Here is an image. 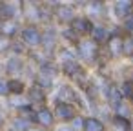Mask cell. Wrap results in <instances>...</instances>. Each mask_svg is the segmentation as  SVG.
Instances as JSON below:
<instances>
[{
    "label": "cell",
    "mask_w": 133,
    "mask_h": 131,
    "mask_svg": "<svg viewBox=\"0 0 133 131\" xmlns=\"http://www.w3.org/2000/svg\"><path fill=\"white\" fill-rule=\"evenodd\" d=\"M24 40H26L29 46H37V44H40L42 37H40V33H38L35 27H26V29H24Z\"/></svg>",
    "instance_id": "obj_1"
},
{
    "label": "cell",
    "mask_w": 133,
    "mask_h": 131,
    "mask_svg": "<svg viewBox=\"0 0 133 131\" xmlns=\"http://www.w3.org/2000/svg\"><path fill=\"white\" fill-rule=\"evenodd\" d=\"M57 115H58L62 120H69V118H73V107H71L69 104H58Z\"/></svg>",
    "instance_id": "obj_2"
},
{
    "label": "cell",
    "mask_w": 133,
    "mask_h": 131,
    "mask_svg": "<svg viewBox=\"0 0 133 131\" xmlns=\"http://www.w3.org/2000/svg\"><path fill=\"white\" fill-rule=\"evenodd\" d=\"M37 120H38L40 124H44V126H51V122H53V115H51L48 109H40V111L37 113Z\"/></svg>",
    "instance_id": "obj_3"
},
{
    "label": "cell",
    "mask_w": 133,
    "mask_h": 131,
    "mask_svg": "<svg viewBox=\"0 0 133 131\" xmlns=\"http://www.w3.org/2000/svg\"><path fill=\"white\" fill-rule=\"evenodd\" d=\"M86 131H102V124L98 120L91 118V120L86 122Z\"/></svg>",
    "instance_id": "obj_4"
},
{
    "label": "cell",
    "mask_w": 133,
    "mask_h": 131,
    "mask_svg": "<svg viewBox=\"0 0 133 131\" xmlns=\"http://www.w3.org/2000/svg\"><path fill=\"white\" fill-rule=\"evenodd\" d=\"M8 87H9L13 93H22V89H24L22 82H18V80H11V82L8 84Z\"/></svg>",
    "instance_id": "obj_5"
},
{
    "label": "cell",
    "mask_w": 133,
    "mask_h": 131,
    "mask_svg": "<svg viewBox=\"0 0 133 131\" xmlns=\"http://www.w3.org/2000/svg\"><path fill=\"white\" fill-rule=\"evenodd\" d=\"M31 98L42 100V91H38V87H33V91H31Z\"/></svg>",
    "instance_id": "obj_6"
},
{
    "label": "cell",
    "mask_w": 133,
    "mask_h": 131,
    "mask_svg": "<svg viewBox=\"0 0 133 131\" xmlns=\"http://www.w3.org/2000/svg\"><path fill=\"white\" fill-rule=\"evenodd\" d=\"M124 93H126L128 96L133 95V84H131V82H126V84H124Z\"/></svg>",
    "instance_id": "obj_7"
},
{
    "label": "cell",
    "mask_w": 133,
    "mask_h": 131,
    "mask_svg": "<svg viewBox=\"0 0 133 131\" xmlns=\"http://www.w3.org/2000/svg\"><path fill=\"white\" fill-rule=\"evenodd\" d=\"M9 91V87H8V84L6 82H2V80H0V95H6Z\"/></svg>",
    "instance_id": "obj_8"
},
{
    "label": "cell",
    "mask_w": 133,
    "mask_h": 131,
    "mask_svg": "<svg viewBox=\"0 0 133 131\" xmlns=\"http://www.w3.org/2000/svg\"><path fill=\"white\" fill-rule=\"evenodd\" d=\"M0 126H2V116H0Z\"/></svg>",
    "instance_id": "obj_9"
}]
</instances>
